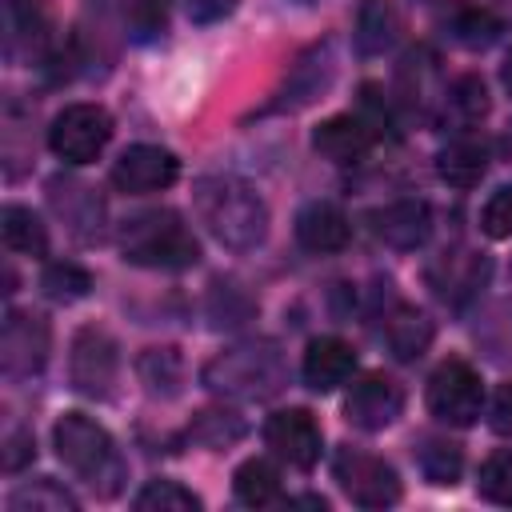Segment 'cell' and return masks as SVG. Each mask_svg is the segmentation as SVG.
I'll use <instances>...</instances> for the list:
<instances>
[{"instance_id":"22","label":"cell","mask_w":512,"mask_h":512,"mask_svg":"<svg viewBox=\"0 0 512 512\" xmlns=\"http://www.w3.org/2000/svg\"><path fill=\"white\" fill-rule=\"evenodd\" d=\"M432 336H436L432 320H428L420 308H412V304H396V308L384 316V344L392 348L396 360H416V356H424L428 344H432Z\"/></svg>"},{"instance_id":"21","label":"cell","mask_w":512,"mask_h":512,"mask_svg":"<svg viewBox=\"0 0 512 512\" xmlns=\"http://www.w3.org/2000/svg\"><path fill=\"white\" fill-rule=\"evenodd\" d=\"M296 240L308 252H340L348 244V216L336 204L316 200V204L300 208V216H296Z\"/></svg>"},{"instance_id":"24","label":"cell","mask_w":512,"mask_h":512,"mask_svg":"<svg viewBox=\"0 0 512 512\" xmlns=\"http://www.w3.org/2000/svg\"><path fill=\"white\" fill-rule=\"evenodd\" d=\"M488 116V88L480 76H460L452 80V88L444 92V120L452 128H476Z\"/></svg>"},{"instance_id":"6","label":"cell","mask_w":512,"mask_h":512,"mask_svg":"<svg viewBox=\"0 0 512 512\" xmlns=\"http://www.w3.org/2000/svg\"><path fill=\"white\" fill-rule=\"evenodd\" d=\"M108 140H112V116L100 104H68L52 120V128H48V148L64 164H88V160H96Z\"/></svg>"},{"instance_id":"9","label":"cell","mask_w":512,"mask_h":512,"mask_svg":"<svg viewBox=\"0 0 512 512\" xmlns=\"http://www.w3.org/2000/svg\"><path fill=\"white\" fill-rule=\"evenodd\" d=\"M48 344L52 332L44 324V316L36 312H8L4 332H0V368L8 380H28L44 368L48 360Z\"/></svg>"},{"instance_id":"20","label":"cell","mask_w":512,"mask_h":512,"mask_svg":"<svg viewBox=\"0 0 512 512\" xmlns=\"http://www.w3.org/2000/svg\"><path fill=\"white\" fill-rule=\"evenodd\" d=\"M488 160H492L488 140H480V136H456V140H448L440 148L436 172L452 188H476L484 180V172H488Z\"/></svg>"},{"instance_id":"11","label":"cell","mask_w":512,"mask_h":512,"mask_svg":"<svg viewBox=\"0 0 512 512\" xmlns=\"http://www.w3.org/2000/svg\"><path fill=\"white\" fill-rule=\"evenodd\" d=\"M332 80H336V48H332V40H324V44L308 48V52L292 64V72H288L284 88L276 92V100L268 104V112H300V108H308L320 92H328Z\"/></svg>"},{"instance_id":"12","label":"cell","mask_w":512,"mask_h":512,"mask_svg":"<svg viewBox=\"0 0 512 512\" xmlns=\"http://www.w3.org/2000/svg\"><path fill=\"white\" fill-rule=\"evenodd\" d=\"M180 176V160L160 148V144H132L120 152V160L112 164V184L128 196H144V192H160Z\"/></svg>"},{"instance_id":"29","label":"cell","mask_w":512,"mask_h":512,"mask_svg":"<svg viewBox=\"0 0 512 512\" xmlns=\"http://www.w3.org/2000/svg\"><path fill=\"white\" fill-rule=\"evenodd\" d=\"M8 508L12 512H76V496L52 480H36V484L16 488L8 496Z\"/></svg>"},{"instance_id":"31","label":"cell","mask_w":512,"mask_h":512,"mask_svg":"<svg viewBox=\"0 0 512 512\" xmlns=\"http://www.w3.org/2000/svg\"><path fill=\"white\" fill-rule=\"evenodd\" d=\"M140 512H196L200 508V496H192L188 488H180L176 480H148L136 500H132Z\"/></svg>"},{"instance_id":"1","label":"cell","mask_w":512,"mask_h":512,"mask_svg":"<svg viewBox=\"0 0 512 512\" xmlns=\"http://www.w3.org/2000/svg\"><path fill=\"white\" fill-rule=\"evenodd\" d=\"M196 208L204 216V224L212 228V236L232 248V252H248L268 236V208L264 200L236 176H208L196 184Z\"/></svg>"},{"instance_id":"35","label":"cell","mask_w":512,"mask_h":512,"mask_svg":"<svg viewBox=\"0 0 512 512\" xmlns=\"http://www.w3.org/2000/svg\"><path fill=\"white\" fill-rule=\"evenodd\" d=\"M480 228H484L492 240L512 236V188H500V192L484 204V212H480Z\"/></svg>"},{"instance_id":"3","label":"cell","mask_w":512,"mask_h":512,"mask_svg":"<svg viewBox=\"0 0 512 512\" xmlns=\"http://www.w3.org/2000/svg\"><path fill=\"white\" fill-rule=\"evenodd\" d=\"M120 252H124L128 264H140V268H188V264L200 260L196 236L168 208H152V212H140V216L124 220Z\"/></svg>"},{"instance_id":"36","label":"cell","mask_w":512,"mask_h":512,"mask_svg":"<svg viewBox=\"0 0 512 512\" xmlns=\"http://www.w3.org/2000/svg\"><path fill=\"white\" fill-rule=\"evenodd\" d=\"M128 24L136 36H156L164 28V0H132Z\"/></svg>"},{"instance_id":"16","label":"cell","mask_w":512,"mask_h":512,"mask_svg":"<svg viewBox=\"0 0 512 512\" xmlns=\"http://www.w3.org/2000/svg\"><path fill=\"white\" fill-rule=\"evenodd\" d=\"M8 16V36H4V52L12 64L20 60H40L48 48V32H52V16L44 0H8L4 8Z\"/></svg>"},{"instance_id":"38","label":"cell","mask_w":512,"mask_h":512,"mask_svg":"<svg viewBox=\"0 0 512 512\" xmlns=\"http://www.w3.org/2000/svg\"><path fill=\"white\" fill-rule=\"evenodd\" d=\"M492 432L512 436V384H500L492 396Z\"/></svg>"},{"instance_id":"27","label":"cell","mask_w":512,"mask_h":512,"mask_svg":"<svg viewBox=\"0 0 512 512\" xmlns=\"http://www.w3.org/2000/svg\"><path fill=\"white\" fill-rule=\"evenodd\" d=\"M444 28H448V36H452L456 44H464V48H488V44L504 32L500 16H492V12L480 8V4H460V8H452V16L444 20Z\"/></svg>"},{"instance_id":"39","label":"cell","mask_w":512,"mask_h":512,"mask_svg":"<svg viewBox=\"0 0 512 512\" xmlns=\"http://www.w3.org/2000/svg\"><path fill=\"white\" fill-rule=\"evenodd\" d=\"M236 8V0H188V12H192V20H220V16H228Z\"/></svg>"},{"instance_id":"30","label":"cell","mask_w":512,"mask_h":512,"mask_svg":"<svg viewBox=\"0 0 512 512\" xmlns=\"http://www.w3.org/2000/svg\"><path fill=\"white\" fill-rule=\"evenodd\" d=\"M40 288H44V296H48V300H56V304H76V300H84V296H88L92 276H88L80 264L60 260V264H48V268H44Z\"/></svg>"},{"instance_id":"13","label":"cell","mask_w":512,"mask_h":512,"mask_svg":"<svg viewBox=\"0 0 512 512\" xmlns=\"http://www.w3.org/2000/svg\"><path fill=\"white\" fill-rule=\"evenodd\" d=\"M488 276H492V260H488L484 252H468V248L444 252V256L428 268L432 292H436L444 304H452V308L468 304V300L488 284Z\"/></svg>"},{"instance_id":"14","label":"cell","mask_w":512,"mask_h":512,"mask_svg":"<svg viewBox=\"0 0 512 512\" xmlns=\"http://www.w3.org/2000/svg\"><path fill=\"white\" fill-rule=\"evenodd\" d=\"M264 440L276 456H284L300 472H308L320 460V424L312 420L308 408H284V412L268 416Z\"/></svg>"},{"instance_id":"26","label":"cell","mask_w":512,"mask_h":512,"mask_svg":"<svg viewBox=\"0 0 512 512\" xmlns=\"http://www.w3.org/2000/svg\"><path fill=\"white\" fill-rule=\"evenodd\" d=\"M136 372H140V380L148 384L152 396H176L180 384H184V360H180V352L172 344L144 348L140 360H136Z\"/></svg>"},{"instance_id":"10","label":"cell","mask_w":512,"mask_h":512,"mask_svg":"<svg viewBox=\"0 0 512 512\" xmlns=\"http://www.w3.org/2000/svg\"><path fill=\"white\" fill-rule=\"evenodd\" d=\"M400 412H404V388L384 372L360 376L344 400V416L360 432H380V428L396 424Z\"/></svg>"},{"instance_id":"34","label":"cell","mask_w":512,"mask_h":512,"mask_svg":"<svg viewBox=\"0 0 512 512\" xmlns=\"http://www.w3.org/2000/svg\"><path fill=\"white\" fill-rule=\"evenodd\" d=\"M480 496L496 500V504H512V448H500L492 452L484 464H480Z\"/></svg>"},{"instance_id":"23","label":"cell","mask_w":512,"mask_h":512,"mask_svg":"<svg viewBox=\"0 0 512 512\" xmlns=\"http://www.w3.org/2000/svg\"><path fill=\"white\" fill-rule=\"evenodd\" d=\"M356 48L364 56H380L384 48L396 44L400 36V12L392 8V0H364L356 12Z\"/></svg>"},{"instance_id":"2","label":"cell","mask_w":512,"mask_h":512,"mask_svg":"<svg viewBox=\"0 0 512 512\" xmlns=\"http://www.w3.org/2000/svg\"><path fill=\"white\" fill-rule=\"evenodd\" d=\"M56 456L96 492V496H116L124 480V464L116 456L112 436L84 412H64L52 428Z\"/></svg>"},{"instance_id":"41","label":"cell","mask_w":512,"mask_h":512,"mask_svg":"<svg viewBox=\"0 0 512 512\" xmlns=\"http://www.w3.org/2000/svg\"><path fill=\"white\" fill-rule=\"evenodd\" d=\"M508 148H512V132H508Z\"/></svg>"},{"instance_id":"17","label":"cell","mask_w":512,"mask_h":512,"mask_svg":"<svg viewBox=\"0 0 512 512\" xmlns=\"http://www.w3.org/2000/svg\"><path fill=\"white\" fill-rule=\"evenodd\" d=\"M372 144H376L372 124L364 116H352V112L348 116H328L312 132V148L332 164H356L372 152Z\"/></svg>"},{"instance_id":"5","label":"cell","mask_w":512,"mask_h":512,"mask_svg":"<svg viewBox=\"0 0 512 512\" xmlns=\"http://www.w3.org/2000/svg\"><path fill=\"white\" fill-rule=\"evenodd\" d=\"M480 408H484V384L468 360H444L428 376V412L436 420L468 428V424H476Z\"/></svg>"},{"instance_id":"32","label":"cell","mask_w":512,"mask_h":512,"mask_svg":"<svg viewBox=\"0 0 512 512\" xmlns=\"http://www.w3.org/2000/svg\"><path fill=\"white\" fill-rule=\"evenodd\" d=\"M244 432H248V428H244V420H240L236 412H216V408L200 412V416L192 420V428H188V436L200 440V444H208V448H224V444L240 440Z\"/></svg>"},{"instance_id":"37","label":"cell","mask_w":512,"mask_h":512,"mask_svg":"<svg viewBox=\"0 0 512 512\" xmlns=\"http://www.w3.org/2000/svg\"><path fill=\"white\" fill-rule=\"evenodd\" d=\"M4 444H8V448H4V468H8V472H16V468H20L24 460H32V452H36V448H32V432H24V428H12Z\"/></svg>"},{"instance_id":"28","label":"cell","mask_w":512,"mask_h":512,"mask_svg":"<svg viewBox=\"0 0 512 512\" xmlns=\"http://www.w3.org/2000/svg\"><path fill=\"white\" fill-rule=\"evenodd\" d=\"M232 492H236V500H244V504H252V508H264V504H272V500L280 496V472H276L268 460L252 456V460H244V464L236 468Z\"/></svg>"},{"instance_id":"8","label":"cell","mask_w":512,"mask_h":512,"mask_svg":"<svg viewBox=\"0 0 512 512\" xmlns=\"http://www.w3.org/2000/svg\"><path fill=\"white\" fill-rule=\"evenodd\" d=\"M332 472H336L340 488L348 492V500L360 508H388L400 500V480H396L392 464H384L372 452L340 448L332 460Z\"/></svg>"},{"instance_id":"4","label":"cell","mask_w":512,"mask_h":512,"mask_svg":"<svg viewBox=\"0 0 512 512\" xmlns=\"http://www.w3.org/2000/svg\"><path fill=\"white\" fill-rule=\"evenodd\" d=\"M204 384L212 392H224V396L264 400V396L284 388V360H280L272 340H248V344L220 352L204 368Z\"/></svg>"},{"instance_id":"25","label":"cell","mask_w":512,"mask_h":512,"mask_svg":"<svg viewBox=\"0 0 512 512\" xmlns=\"http://www.w3.org/2000/svg\"><path fill=\"white\" fill-rule=\"evenodd\" d=\"M0 236H4V244L12 252H24V256H44L48 252V228L24 204H4V212H0Z\"/></svg>"},{"instance_id":"15","label":"cell","mask_w":512,"mask_h":512,"mask_svg":"<svg viewBox=\"0 0 512 512\" xmlns=\"http://www.w3.org/2000/svg\"><path fill=\"white\" fill-rule=\"evenodd\" d=\"M368 224H372V236L396 252H412L432 236V212L424 200H396L388 208H376Z\"/></svg>"},{"instance_id":"7","label":"cell","mask_w":512,"mask_h":512,"mask_svg":"<svg viewBox=\"0 0 512 512\" xmlns=\"http://www.w3.org/2000/svg\"><path fill=\"white\" fill-rule=\"evenodd\" d=\"M68 376H72V388L80 396H92V400H108L112 396V384L120 376V356H116V340L88 324L76 332L72 340V360H68Z\"/></svg>"},{"instance_id":"33","label":"cell","mask_w":512,"mask_h":512,"mask_svg":"<svg viewBox=\"0 0 512 512\" xmlns=\"http://www.w3.org/2000/svg\"><path fill=\"white\" fill-rule=\"evenodd\" d=\"M460 464H464V456H460V448L448 444V440H428V444L420 448V468H424V476H428L432 484H456Z\"/></svg>"},{"instance_id":"19","label":"cell","mask_w":512,"mask_h":512,"mask_svg":"<svg viewBox=\"0 0 512 512\" xmlns=\"http://www.w3.org/2000/svg\"><path fill=\"white\" fill-rule=\"evenodd\" d=\"M304 384L312 392H332L356 372V352L340 336H316L304 352Z\"/></svg>"},{"instance_id":"18","label":"cell","mask_w":512,"mask_h":512,"mask_svg":"<svg viewBox=\"0 0 512 512\" xmlns=\"http://www.w3.org/2000/svg\"><path fill=\"white\" fill-rule=\"evenodd\" d=\"M48 204L56 208V216H64V224L72 228V236H80V240H92V236L100 232V220H104V204H100V196H96L88 184L56 176V180L48 184Z\"/></svg>"},{"instance_id":"40","label":"cell","mask_w":512,"mask_h":512,"mask_svg":"<svg viewBox=\"0 0 512 512\" xmlns=\"http://www.w3.org/2000/svg\"><path fill=\"white\" fill-rule=\"evenodd\" d=\"M500 80H504V88H508V96H512V52H508L504 64H500Z\"/></svg>"}]
</instances>
